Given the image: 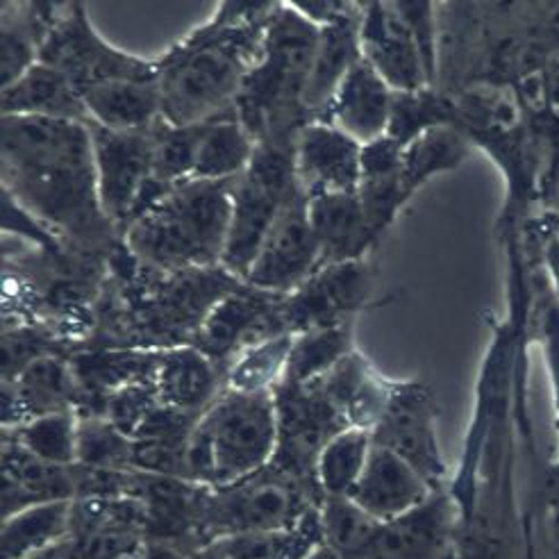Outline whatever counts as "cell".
<instances>
[{
    "instance_id": "cell-1",
    "label": "cell",
    "mask_w": 559,
    "mask_h": 559,
    "mask_svg": "<svg viewBox=\"0 0 559 559\" xmlns=\"http://www.w3.org/2000/svg\"><path fill=\"white\" fill-rule=\"evenodd\" d=\"M3 185L58 239L82 250L123 246L100 207L87 123L3 117Z\"/></svg>"
},
{
    "instance_id": "cell-2",
    "label": "cell",
    "mask_w": 559,
    "mask_h": 559,
    "mask_svg": "<svg viewBox=\"0 0 559 559\" xmlns=\"http://www.w3.org/2000/svg\"><path fill=\"white\" fill-rule=\"evenodd\" d=\"M273 10L275 3H223L210 23L157 60L162 119L195 126L233 111L262 55Z\"/></svg>"
},
{
    "instance_id": "cell-3",
    "label": "cell",
    "mask_w": 559,
    "mask_h": 559,
    "mask_svg": "<svg viewBox=\"0 0 559 559\" xmlns=\"http://www.w3.org/2000/svg\"><path fill=\"white\" fill-rule=\"evenodd\" d=\"M235 180H185L169 187L123 235L132 258L159 273L216 269L226 253Z\"/></svg>"
},
{
    "instance_id": "cell-4",
    "label": "cell",
    "mask_w": 559,
    "mask_h": 559,
    "mask_svg": "<svg viewBox=\"0 0 559 559\" xmlns=\"http://www.w3.org/2000/svg\"><path fill=\"white\" fill-rule=\"evenodd\" d=\"M321 27L292 3H275L258 64L246 75L235 109L255 144L296 142L310 123L302 96L317 58Z\"/></svg>"
},
{
    "instance_id": "cell-5",
    "label": "cell",
    "mask_w": 559,
    "mask_h": 559,
    "mask_svg": "<svg viewBox=\"0 0 559 559\" xmlns=\"http://www.w3.org/2000/svg\"><path fill=\"white\" fill-rule=\"evenodd\" d=\"M277 449L273 391L223 389L199 416L187 441V480L223 489L266 468Z\"/></svg>"
},
{
    "instance_id": "cell-6",
    "label": "cell",
    "mask_w": 559,
    "mask_h": 559,
    "mask_svg": "<svg viewBox=\"0 0 559 559\" xmlns=\"http://www.w3.org/2000/svg\"><path fill=\"white\" fill-rule=\"evenodd\" d=\"M321 500L319 485L269 464L237 485L210 491L203 516L205 544L226 535L289 530Z\"/></svg>"
},
{
    "instance_id": "cell-7",
    "label": "cell",
    "mask_w": 559,
    "mask_h": 559,
    "mask_svg": "<svg viewBox=\"0 0 559 559\" xmlns=\"http://www.w3.org/2000/svg\"><path fill=\"white\" fill-rule=\"evenodd\" d=\"M294 174V142H266L255 146L248 169L233 191V218L221 266L246 280L280 210L298 191Z\"/></svg>"
},
{
    "instance_id": "cell-8",
    "label": "cell",
    "mask_w": 559,
    "mask_h": 559,
    "mask_svg": "<svg viewBox=\"0 0 559 559\" xmlns=\"http://www.w3.org/2000/svg\"><path fill=\"white\" fill-rule=\"evenodd\" d=\"M52 14L39 46V62L60 71L82 94L105 82L134 80L155 82L159 78V62L134 58L107 44L92 25L85 5L69 3L62 14Z\"/></svg>"
},
{
    "instance_id": "cell-9",
    "label": "cell",
    "mask_w": 559,
    "mask_h": 559,
    "mask_svg": "<svg viewBox=\"0 0 559 559\" xmlns=\"http://www.w3.org/2000/svg\"><path fill=\"white\" fill-rule=\"evenodd\" d=\"M277 412V449L271 464L317 485V460L323 445L348 428L344 414L317 382L273 389Z\"/></svg>"
},
{
    "instance_id": "cell-10",
    "label": "cell",
    "mask_w": 559,
    "mask_h": 559,
    "mask_svg": "<svg viewBox=\"0 0 559 559\" xmlns=\"http://www.w3.org/2000/svg\"><path fill=\"white\" fill-rule=\"evenodd\" d=\"M87 128L94 146L100 207L123 239L153 182V134L151 130L119 132L94 121H87Z\"/></svg>"
},
{
    "instance_id": "cell-11",
    "label": "cell",
    "mask_w": 559,
    "mask_h": 559,
    "mask_svg": "<svg viewBox=\"0 0 559 559\" xmlns=\"http://www.w3.org/2000/svg\"><path fill=\"white\" fill-rule=\"evenodd\" d=\"M310 199L298 189L277 218L243 283L253 289L289 296L321 269V246L312 230Z\"/></svg>"
},
{
    "instance_id": "cell-12",
    "label": "cell",
    "mask_w": 559,
    "mask_h": 559,
    "mask_svg": "<svg viewBox=\"0 0 559 559\" xmlns=\"http://www.w3.org/2000/svg\"><path fill=\"white\" fill-rule=\"evenodd\" d=\"M285 296H273L260 289L239 285L223 296L205 317L193 346L212 357L226 371L230 361L264 340L277 334H292L283 310Z\"/></svg>"
},
{
    "instance_id": "cell-13",
    "label": "cell",
    "mask_w": 559,
    "mask_h": 559,
    "mask_svg": "<svg viewBox=\"0 0 559 559\" xmlns=\"http://www.w3.org/2000/svg\"><path fill=\"white\" fill-rule=\"evenodd\" d=\"M435 399L418 382H394L389 405L371 430L373 445L403 457L432 489H443L445 464L435 428Z\"/></svg>"
},
{
    "instance_id": "cell-14",
    "label": "cell",
    "mask_w": 559,
    "mask_h": 559,
    "mask_svg": "<svg viewBox=\"0 0 559 559\" xmlns=\"http://www.w3.org/2000/svg\"><path fill=\"white\" fill-rule=\"evenodd\" d=\"M148 542L142 498L109 496L73 500L69 544L75 559H126Z\"/></svg>"
},
{
    "instance_id": "cell-15",
    "label": "cell",
    "mask_w": 559,
    "mask_h": 559,
    "mask_svg": "<svg viewBox=\"0 0 559 559\" xmlns=\"http://www.w3.org/2000/svg\"><path fill=\"white\" fill-rule=\"evenodd\" d=\"M359 50L394 92L432 90L424 55L396 3H361Z\"/></svg>"
},
{
    "instance_id": "cell-16",
    "label": "cell",
    "mask_w": 559,
    "mask_h": 559,
    "mask_svg": "<svg viewBox=\"0 0 559 559\" xmlns=\"http://www.w3.org/2000/svg\"><path fill=\"white\" fill-rule=\"evenodd\" d=\"M369 271L365 260L330 264L319 269L294 294L285 296L283 310L292 334L314 328L350 323L367 300Z\"/></svg>"
},
{
    "instance_id": "cell-17",
    "label": "cell",
    "mask_w": 559,
    "mask_h": 559,
    "mask_svg": "<svg viewBox=\"0 0 559 559\" xmlns=\"http://www.w3.org/2000/svg\"><path fill=\"white\" fill-rule=\"evenodd\" d=\"M294 174L307 199L353 193L361 176V144L330 123H305L294 142Z\"/></svg>"
},
{
    "instance_id": "cell-18",
    "label": "cell",
    "mask_w": 559,
    "mask_h": 559,
    "mask_svg": "<svg viewBox=\"0 0 559 559\" xmlns=\"http://www.w3.org/2000/svg\"><path fill=\"white\" fill-rule=\"evenodd\" d=\"M453 523V502L439 489L421 506L382 523L365 559H451Z\"/></svg>"
},
{
    "instance_id": "cell-19",
    "label": "cell",
    "mask_w": 559,
    "mask_h": 559,
    "mask_svg": "<svg viewBox=\"0 0 559 559\" xmlns=\"http://www.w3.org/2000/svg\"><path fill=\"white\" fill-rule=\"evenodd\" d=\"M394 94L378 71L359 58L314 121L334 126L361 146L373 144L386 134Z\"/></svg>"
},
{
    "instance_id": "cell-20",
    "label": "cell",
    "mask_w": 559,
    "mask_h": 559,
    "mask_svg": "<svg viewBox=\"0 0 559 559\" xmlns=\"http://www.w3.org/2000/svg\"><path fill=\"white\" fill-rule=\"evenodd\" d=\"M435 491L439 489H432L403 457L373 445L348 498L376 521L386 523L421 506Z\"/></svg>"
},
{
    "instance_id": "cell-21",
    "label": "cell",
    "mask_w": 559,
    "mask_h": 559,
    "mask_svg": "<svg viewBox=\"0 0 559 559\" xmlns=\"http://www.w3.org/2000/svg\"><path fill=\"white\" fill-rule=\"evenodd\" d=\"M153 384L162 405L201 416L226 389V371L195 346H174L159 350Z\"/></svg>"
},
{
    "instance_id": "cell-22",
    "label": "cell",
    "mask_w": 559,
    "mask_h": 559,
    "mask_svg": "<svg viewBox=\"0 0 559 559\" xmlns=\"http://www.w3.org/2000/svg\"><path fill=\"white\" fill-rule=\"evenodd\" d=\"M52 500H75L73 466L50 464L3 439V519Z\"/></svg>"
},
{
    "instance_id": "cell-23",
    "label": "cell",
    "mask_w": 559,
    "mask_h": 559,
    "mask_svg": "<svg viewBox=\"0 0 559 559\" xmlns=\"http://www.w3.org/2000/svg\"><path fill=\"white\" fill-rule=\"evenodd\" d=\"M307 212H310L312 230L321 246V269L361 260L376 239L357 191L314 195L307 203Z\"/></svg>"
},
{
    "instance_id": "cell-24",
    "label": "cell",
    "mask_w": 559,
    "mask_h": 559,
    "mask_svg": "<svg viewBox=\"0 0 559 559\" xmlns=\"http://www.w3.org/2000/svg\"><path fill=\"white\" fill-rule=\"evenodd\" d=\"M3 117H37L87 123L85 100L71 82L41 62L3 90Z\"/></svg>"
},
{
    "instance_id": "cell-25",
    "label": "cell",
    "mask_w": 559,
    "mask_h": 559,
    "mask_svg": "<svg viewBox=\"0 0 559 559\" xmlns=\"http://www.w3.org/2000/svg\"><path fill=\"white\" fill-rule=\"evenodd\" d=\"M359 16L361 3L353 14L321 27L317 58L302 96V105L310 121L321 115L323 107L330 103L334 92L340 90L344 78L353 69V64L361 58Z\"/></svg>"
},
{
    "instance_id": "cell-26",
    "label": "cell",
    "mask_w": 559,
    "mask_h": 559,
    "mask_svg": "<svg viewBox=\"0 0 559 559\" xmlns=\"http://www.w3.org/2000/svg\"><path fill=\"white\" fill-rule=\"evenodd\" d=\"M85 100L90 121L119 130V132H146L162 119V96L155 82L119 80L105 82L80 94Z\"/></svg>"
},
{
    "instance_id": "cell-27",
    "label": "cell",
    "mask_w": 559,
    "mask_h": 559,
    "mask_svg": "<svg viewBox=\"0 0 559 559\" xmlns=\"http://www.w3.org/2000/svg\"><path fill=\"white\" fill-rule=\"evenodd\" d=\"M255 139L239 121L237 109L205 121L193 180H235L255 155Z\"/></svg>"
},
{
    "instance_id": "cell-28",
    "label": "cell",
    "mask_w": 559,
    "mask_h": 559,
    "mask_svg": "<svg viewBox=\"0 0 559 559\" xmlns=\"http://www.w3.org/2000/svg\"><path fill=\"white\" fill-rule=\"evenodd\" d=\"M73 500H52L3 519L0 559H27L60 544L71 533Z\"/></svg>"
},
{
    "instance_id": "cell-29",
    "label": "cell",
    "mask_w": 559,
    "mask_h": 559,
    "mask_svg": "<svg viewBox=\"0 0 559 559\" xmlns=\"http://www.w3.org/2000/svg\"><path fill=\"white\" fill-rule=\"evenodd\" d=\"M353 321L294 334L283 382L310 384L323 378L353 353Z\"/></svg>"
},
{
    "instance_id": "cell-30",
    "label": "cell",
    "mask_w": 559,
    "mask_h": 559,
    "mask_svg": "<svg viewBox=\"0 0 559 559\" xmlns=\"http://www.w3.org/2000/svg\"><path fill=\"white\" fill-rule=\"evenodd\" d=\"M323 546L342 559H365L380 533V521L348 496H325L319 506Z\"/></svg>"
},
{
    "instance_id": "cell-31",
    "label": "cell",
    "mask_w": 559,
    "mask_h": 559,
    "mask_svg": "<svg viewBox=\"0 0 559 559\" xmlns=\"http://www.w3.org/2000/svg\"><path fill=\"white\" fill-rule=\"evenodd\" d=\"M371 449V432L361 428H346L323 445L317 460V485L323 498L350 493L369 462Z\"/></svg>"
},
{
    "instance_id": "cell-32",
    "label": "cell",
    "mask_w": 559,
    "mask_h": 559,
    "mask_svg": "<svg viewBox=\"0 0 559 559\" xmlns=\"http://www.w3.org/2000/svg\"><path fill=\"white\" fill-rule=\"evenodd\" d=\"M292 344L294 334H277L239 353L226 367V389L243 394L273 391L285 378Z\"/></svg>"
},
{
    "instance_id": "cell-33",
    "label": "cell",
    "mask_w": 559,
    "mask_h": 559,
    "mask_svg": "<svg viewBox=\"0 0 559 559\" xmlns=\"http://www.w3.org/2000/svg\"><path fill=\"white\" fill-rule=\"evenodd\" d=\"M78 421L80 416L73 409L44 414L12 432L5 430V437L50 464L73 466L78 462Z\"/></svg>"
},
{
    "instance_id": "cell-34",
    "label": "cell",
    "mask_w": 559,
    "mask_h": 559,
    "mask_svg": "<svg viewBox=\"0 0 559 559\" xmlns=\"http://www.w3.org/2000/svg\"><path fill=\"white\" fill-rule=\"evenodd\" d=\"M462 157L464 142L455 130H451V126H439L416 136L403 151L401 159V178L407 195L435 174L453 169L455 164L462 162Z\"/></svg>"
},
{
    "instance_id": "cell-35",
    "label": "cell",
    "mask_w": 559,
    "mask_h": 559,
    "mask_svg": "<svg viewBox=\"0 0 559 559\" xmlns=\"http://www.w3.org/2000/svg\"><path fill=\"white\" fill-rule=\"evenodd\" d=\"M205 123L174 126L159 119L153 128V178L162 185H178L193 178Z\"/></svg>"
},
{
    "instance_id": "cell-36",
    "label": "cell",
    "mask_w": 559,
    "mask_h": 559,
    "mask_svg": "<svg viewBox=\"0 0 559 559\" xmlns=\"http://www.w3.org/2000/svg\"><path fill=\"white\" fill-rule=\"evenodd\" d=\"M134 439L121 432L105 416H80L78 462L87 468L132 471Z\"/></svg>"
},
{
    "instance_id": "cell-37",
    "label": "cell",
    "mask_w": 559,
    "mask_h": 559,
    "mask_svg": "<svg viewBox=\"0 0 559 559\" xmlns=\"http://www.w3.org/2000/svg\"><path fill=\"white\" fill-rule=\"evenodd\" d=\"M449 123H451V109L435 96L432 90L396 92L384 136H389L391 142H396L405 151L416 136Z\"/></svg>"
},
{
    "instance_id": "cell-38",
    "label": "cell",
    "mask_w": 559,
    "mask_h": 559,
    "mask_svg": "<svg viewBox=\"0 0 559 559\" xmlns=\"http://www.w3.org/2000/svg\"><path fill=\"white\" fill-rule=\"evenodd\" d=\"M157 405L159 399L153 380H139L111 391L105 403L103 416L109 418L121 432L134 439L139 428L146 424V418L153 414Z\"/></svg>"
},
{
    "instance_id": "cell-39",
    "label": "cell",
    "mask_w": 559,
    "mask_h": 559,
    "mask_svg": "<svg viewBox=\"0 0 559 559\" xmlns=\"http://www.w3.org/2000/svg\"><path fill=\"white\" fill-rule=\"evenodd\" d=\"M403 19L407 21L409 31L418 44V50L424 55V62L430 75V82H435L437 75V50H435V8L430 3H396Z\"/></svg>"
},
{
    "instance_id": "cell-40",
    "label": "cell",
    "mask_w": 559,
    "mask_h": 559,
    "mask_svg": "<svg viewBox=\"0 0 559 559\" xmlns=\"http://www.w3.org/2000/svg\"><path fill=\"white\" fill-rule=\"evenodd\" d=\"M359 3H342V0H292V8L302 14L307 21L325 27L334 21H340L357 10Z\"/></svg>"
},
{
    "instance_id": "cell-41",
    "label": "cell",
    "mask_w": 559,
    "mask_h": 559,
    "mask_svg": "<svg viewBox=\"0 0 559 559\" xmlns=\"http://www.w3.org/2000/svg\"><path fill=\"white\" fill-rule=\"evenodd\" d=\"M544 344H546L552 399H555V412H557V428H559V307H552L544 321Z\"/></svg>"
},
{
    "instance_id": "cell-42",
    "label": "cell",
    "mask_w": 559,
    "mask_h": 559,
    "mask_svg": "<svg viewBox=\"0 0 559 559\" xmlns=\"http://www.w3.org/2000/svg\"><path fill=\"white\" fill-rule=\"evenodd\" d=\"M27 559H75V557H73V550H71L69 537H67L64 542L52 544L50 548L39 550V552H35L33 557H27Z\"/></svg>"
},
{
    "instance_id": "cell-43",
    "label": "cell",
    "mask_w": 559,
    "mask_h": 559,
    "mask_svg": "<svg viewBox=\"0 0 559 559\" xmlns=\"http://www.w3.org/2000/svg\"><path fill=\"white\" fill-rule=\"evenodd\" d=\"M305 559H342V557H340L337 552H334V550H330L328 546L321 544L317 550H312Z\"/></svg>"
}]
</instances>
